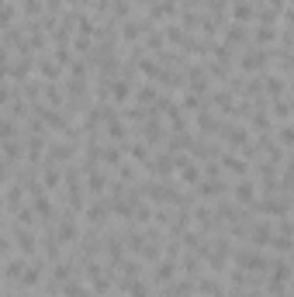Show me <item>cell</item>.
Returning a JSON list of instances; mask_svg holds the SVG:
<instances>
[{
  "instance_id": "cell-1",
  "label": "cell",
  "mask_w": 294,
  "mask_h": 297,
  "mask_svg": "<svg viewBox=\"0 0 294 297\" xmlns=\"http://www.w3.org/2000/svg\"><path fill=\"white\" fill-rule=\"evenodd\" d=\"M253 197H256V187L246 184V180H239V184H235V200H239V204H253Z\"/></svg>"
},
{
  "instance_id": "cell-2",
  "label": "cell",
  "mask_w": 294,
  "mask_h": 297,
  "mask_svg": "<svg viewBox=\"0 0 294 297\" xmlns=\"http://www.w3.org/2000/svg\"><path fill=\"white\" fill-rule=\"evenodd\" d=\"M173 273H176V263H160V266H156V283L170 280V277H173Z\"/></svg>"
},
{
  "instance_id": "cell-3",
  "label": "cell",
  "mask_w": 294,
  "mask_h": 297,
  "mask_svg": "<svg viewBox=\"0 0 294 297\" xmlns=\"http://www.w3.org/2000/svg\"><path fill=\"white\" fill-rule=\"evenodd\" d=\"M246 17H253V4H246V0H235V21H246Z\"/></svg>"
}]
</instances>
